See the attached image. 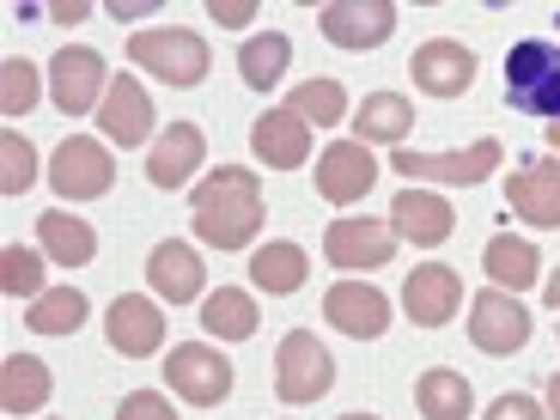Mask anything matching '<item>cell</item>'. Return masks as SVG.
Returning a JSON list of instances; mask_svg holds the SVG:
<instances>
[{
	"mask_svg": "<svg viewBox=\"0 0 560 420\" xmlns=\"http://www.w3.org/2000/svg\"><path fill=\"white\" fill-rule=\"evenodd\" d=\"M128 61L140 73H153L165 85H201L208 80V37L201 31H183V25H153V31H135L128 37Z\"/></svg>",
	"mask_w": 560,
	"mask_h": 420,
	"instance_id": "obj_3",
	"label": "cell"
},
{
	"mask_svg": "<svg viewBox=\"0 0 560 420\" xmlns=\"http://www.w3.org/2000/svg\"><path fill=\"white\" fill-rule=\"evenodd\" d=\"M323 256L341 275H365V268H384L396 256V225L390 220H360V213H341V220L323 225Z\"/></svg>",
	"mask_w": 560,
	"mask_h": 420,
	"instance_id": "obj_9",
	"label": "cell"
},
{
	"mask_svg": "<svg viewBox=\"0 0 560 420\" xmlns=\"http://www.w3.org/2000/svg\"><path fill=\"white\" fill-rule=\"evenodd\" d=\"M104 336H110V348L122 360H147V353L165 348V311H159V299L122 293L110 305V317H104Z\"/></svg>",
	"mask_w": 560,
	"mask_h": 420,
	"instance_id": "obj_19",
	"label": "cell"
},
{
	"mask_svg": "<svg viewBox=\"0 0 560 420\" xmlns=\"http://www.w3.org/2000/svg\"><path fill=\"white\" fill-rule=\"evenodd\" d=\"M505 104L536 122H560V43L524 37L505 56Z\"/></svg>",
	"mask_w": 560,
	"mask_h": 420,
	"instance_id": "obj_2",
	"label": "cell"
},
{
	"mask_svg": "<svg viewBox=\"0 0 560 420\" xmlns=\"http://www.w3.org/2000/svg\"><path fill=\"white\" fill-rule=\"evenodd\" d=\"M390 225H396V238L420 244V250H439V244L457 232V213H451V201L433 196V189H402V196L390 201Z\"/></svg>",
	"mask_w": 560,
	"mask_h": 420,
	"instance_id": "obj_21",
	"label": "cell"
},
{
	"mask_svg": "<svg viewBox=\"0 0 560 420\" xmlns=\"http://www.w3.org/2000/svg\"><path fill=\"white\" fill-rule=\"evenodd\" d=\"M488 420H548V415H542V402H536V396L512 390V396H500V402L488 408Z\"/></svg>",
	"mask_w": 560,
	"mask_h": 420,
	"instance_id": "obj_37",
	"label": "cell"
},
{
	"mask_svg": "<svg viewBox=\"0 0 560 420\" xmlns=\"http://www.w3.org/2000/svg\"><path fill=\"white\" fill-rule=\"evenodd\" d=\"M256 323H262V311H256V299L244 287H220V293L201 299V329L213 341H250Z\"/></svg>",
	"mask_w": 560,
	"mask_h": 420,
	"instance_id": "obj_29",
	"label": "cell"
},
{
	"mask_svg": "<svg viewBox=\"0 0 560 420\" xmlns=\"http://www.w3.org/2000/svg\"><path fill=\"white\" fill-rule=\"evenodd\" d=\"M372 183H378V159H372V147H360V140H336V147H323V159H317V196L323 201L353 208V201H365Z\"/></svg>",
	"mask_w": 560,
	"mask_h": 420,
	"instance_id": "obj_16",
	"label": "cell"
},
{
	"mask_svg": "<svg viewBox=\"0 0 560 420\" xmlns=\"http://www.w3.org/2000/svg\"><path fill=\"white\" fill-rule=\"evenodd\" d=\"M542 299H548V305H555V311H560V268H555V275H548V280H542Z\"/></svg>",
	"mask_w": 560,
	"mask_h": 420,
	"instance_id": "obj_41",
	"label": "cell"
},
{
	"mask_svg": "<svg viewBox=\"0 0 560 420\" xmlns=\"http://www.w3.org/2000/svg\"><path fill=\"white\" fill-rule=\"evenodd\" d=\"M469 341H476L481 353H518L524 341H530V311L512 293L488 287V293L469 299Z\"/></svg>",
	"mask_w": 560,
	"mask_h": 420,
	"instance_id": "obj_11",
	"label": "cell"
},
{
	"mask_svg": "<svg viewBox=\"0 0 560 420\" xmlns=\"http://www.w3.org/2000/svg\"><path fill=\"white\" fill-rule=\"evenodd\" d=\"M147 287H153L159 299H171V305L208 299V268H201L196 244H183V238L153 244V256H147Z\"/></svg>",
	"mask_w": 560,
	"mask_h": 420,
	"instance_id": "obj_17",
	"label": "cell"
},
{
	"mask_svg": "<svg viewBox=\"0 0 560 420\" xmlns=\"http://www.w3.org/2000/svg\"><path fill=\"white\" fill-rule=\"evenodd\" d=\"M287 110H293L305 128H336L341 116H348V92H341V80L317 73V80L293 85V98H287Z\"/></svg>",
	"mask_w": 560,
	"mask_h": 420,
	"instance_id": "obj_32",
	"label": "cell"
},
{
	"mask_svg": "<svg viewBox=\"0 0 560 420\" xmlns=\"http://www.w3.org/2000/svg\"><path fill=\"white\" fill-rule=\"evenodd\" d=\"M0 293L7 299H43L49 287H43V250H25V244H7L0 250Z\"/></svg>",
	"mask_w": 560,
	"mask_h": 420,
	"instance_id": "obj_33",
	"label": "cell"
},
{
	"mask_svg": "<svg viewBox=\"0 0 560 420\" xmlns=\"http://www.w3.org/2000/svg\"><path fill=\"white\" fill-rule=\"evenodd\" d=\"M250 153L275 171H299L311 159V128L293 110H262L250 122Z\"/></svg>",
	"mask_w": 560,
	"mask_h": 420,
	"instance_id": "obj_22",
	"label": "cell"
},
{
	"mask_svg": "<svg viewBox=\"0 0 560 420\" xmlns=\"http://www.w3.org/2000/svg\"><path fill=\"white\" fill-rule=\"evenodd\" d=\"M500 159H505L500 140L481 135V140H469L463 153H415V147H396L390 171H396V177H433V183H451V189H469V183L493 177Z\"/></svg>",
	"mask_w": 560,
	"mask_h": 420,
	"instance_id": "obj_6",
	"label": "cell"
},
{
	"mask_svg": "<svg viewBox=\"0 0 560 420\" xmlns=\"http://www.w3.org/2000/svg\"><path fill=\"white\" fill-rule=\"evenodd\" d=\"M287 61H293V43L280 37V31H256L238 49V80L250 85V92H268V85L287 80Z\"/></svg>",
	"mask_w": 560,
	"mask_h": 420,
	"instance_id": "obj_30",
	"label": "cell"
},
{
	"mask_svg": "<svg viewBox=\"0 0 560 420\" xmlns=\"http://www.w3.org/2000/svg\"><path fill=\"white\" fill-rule=\"evenodd\" d=\"M37 250L49 256V262H61V268H85L92 256H98V232H92L80 213L49 208V213L37 220Z\"/></svg>",
	"mask_w": 560,
	"mask_h": 420,
	"instance_id": "obj_24",
	"label": "cell"
},
{
	"mask_svg": "<svg viewBox=\"0 0 560 420\" xmlns=\"http://www.w3.org/2000/svg\"><path fill=\"white\" fill-rule=\"evenodd\" d=\"M415 402H420V420H469V415H476V390H469V378L451 372V365L420 372V378H415Z\"/></svg>",
	"mask_w": 560,
	"mask_h": 420,
	"instance_id": "obj_27",
	"label": "cell"
},
{
	"mask_svg": "<svg viewBox=\"0 0 560 420\" xmlns=\"http://www.w3.org/2000/svg\"><path fill=\"white\" fill-rule=\"evenodd\" d=\"M505 208L518 213L524 225L555 232L560 225V159H536L518 177H505Z\"/></svg>",
	"mask_w": 560,
	"mask_h": 420,
	"instance_id": "obj_20",
	"label": "cell"
},
{
	"mask_svg": "<svg viewBox=\"0 0 560 420\" xmlns=\"http://www.w3.org/2000/svg\"><path fill=\"white\" fill-rule=\"evenodd\" d=\"M49 183H56L61 201H98V196H110V183H116L110 140H92V135L61 140L56 159H49Z\"/></svg>",
	"mask_w": 560,
	"mask_h": 420,
	"instance_id": "obj_5",
	"label": "cell"
},
{
	"mask_svg": "<svg viewBox=\"0 0 560 420\" xmlns=\"http://www.w3.org/2000/svg\"><path fill=\"white\" fill-rule=\"evenodd\" d=\"M116 420H183V415L171 408L165 390H128L122 402H116Z\"/></svg>",
	"mask_w": 560,
	"mask_h": 420,
	"instance_id": "obj_36",
	"label": "cell"
},
{
	"mask_svg": "<svg viewBox=\"0 0 560 420\" xmlns=\"http://www.w3.org/2000/svg\"><path fill=\"white\" fill-rule=\"evenodd\" d=\"M85 13H92L85 0H73V7H68V0H61V7H49V19H56V25H80Z\"/></svg>",
	"mask_w": 560,
	"mask_h": 420,
	"instance_id": "obj_39",
	"label": "cell"
},
{
	"mask_svg": "<svg viewBox=\"0 0 560 420\" xmlns=\"http://www.w3.org/2000/svg\"><path fill=\"white\" fill-rule=\"evenodd\" d=\"M542 135H548V147H555V153H560V122H548Z\"/></svg>",
	"mask_w": 560,
	"mask_h": 420,
	"instance_id": "obj_42",
	"label": "cell"
},
{
	"mask_svg": "<svg viewBox=\"0 0 560 420\" xmlns=\"http://www.w3.org/2000/svg\"><path fill=\"white\" fill-rule=\"evenodd\" d=\"M408 80H415L427 98H463V92L476 85V56H469L457 37H433L408 56Z\"/></svg>",
	"mask_w": 560,
	"mask_h": 420,
	"instance_id": "obj_10",
	"label": "cell"
},
{
	"mask_svg": "<svg viewBox=\"0 0 560 420\" xmlns=\"http://www.w3.org/2000/svg\"><path fill=\"white\" fill-rule=\"evenodd\" d=\"M305 275H311V256L287 238L262 244V250L250 256V280H256V293H268V299H293L299 287H305Z\"/></svg>",
	"mask_w": 560,
	"mask_h": 420,
	"instance_id": "obj_26",
	"label": "cell"
},
{
	"mask_svg": "<svg viewBox=\"0 0 560 420\" xmlns=\"http://www.w3.org/2000/svg\"><path fill=\"white\" fill-rule=\"evenodd\" d=\"M341 420H378V415H341Z\"/></svg>",
	"mask_w": 560,
	"mask_h": 420,
	"instance_id": "obj_43",
	"label": "cell"
},
{
	"mask_svg": "<svg viewBox=\"0 0 560 420\" xmlns=\"http://www.w3.org/2000/svg\"><path fill=\"white\" fill-rule=\"evenodd\" d=\"M85 311H92V305H85L80 287H49L43 299H31V305H25V323L37 329V336H73V329L85 323Z\"/></svg>",
	"mask_w": 560,
	"mask_h": 420,
	"instance_id": "obj_31",
	"label": "cell"
},
{
	"mask_svg": "<svg viewBox=\"0 0 560 420\" xmlns=\"http://www.w3.org/2000/svg\"><path fill=\"white\" fill-rule=\"evenodd\" d=\"M104 92H110V68H104V56L92 49V43H68V49H56V61H49V98H56L61 116L98 110Z\"/></svg>",
	"mask_w": 560,
	"mask_h": 420,
	"instance_id": "obj_8",
	"label": "cell"
},
{
	"mask_svg": "<svg viewBox=\"0 0 560 420\" xmlns=\"http://www.w3.org/2000/svg\"><path fill=\"white\" fill-rule=\"evenodd\" d=\"M165 384L189 408H220L232 396V360L220 348H208V341H177L165 360Z\"/></svg>",
	"mask_w": 560,
	"mask_h": 420,
	"instance_id": "obj_7",
	"label": "cell"
},
{
	"mask_svg": "<svg viewBox=\"0 0 560 420\" xmlns=\"http://www.w3.org/2000/svg\"><path fill=\"white\" fill-rule=\"evenodd\" d=\"M548 420H560V372H548Z\"/></svg>",
	"mask_w": 560,
	"mask_h": 420,
	"instance_id": "obj_40",
	"label": "cell"
},
{
	"mask_svg": "<svg viewBox=\"0 0 560 420\" xmlns=\"http://www.w3.org/2000/svg\"><path fill=\"white\" fill-rule=\"evenodd\" d=\"M323 317L353 341H378L384 329H390V299H384L372 280H336V287L323 293Z\"/></svg>",
	"mask_w": 560,
	"mask_h": 420,
	"instance_id": "obj_13",
	"label": "cell"
},
{
	"mask_svg": "<svg viewBox=\"0 0 560 420\" xmlns=\"http://www.w3.org/2000/svg\"><path fill=\"white\" fill-rule=\"evenodd\" d=\"M37 80H43V73L31 68L25 56H7V68H0V110H7V116H31V104H37Z\"/></svg>",
	"mask_w": 560,
	"mask_h": 420,
	"instance_id": "obj_35",
	"label": "cell"
},
{
	"mask_svg": "<svg viewBox=\"0 0 560 420\" xmlns=\"http://www.w3.org/2000/svg\"><path fill=\"white\" fill-rule=\"evenodd\" d=\"M31 183H37V153H31V140L19 128H7L0 135V189L7 196H25Z\"/></svg>",
	"mask_w": 560,
	"mask_h": 420,
	"instance_id": "obj_34",
	"label": "cell"
},
{
	"mask_svg": "<svg viewBox=\"0 0 560 420\" xmlns=\"http://www.w3.org/2000/svg\"><path fill=\"white\" fill-rule=\"evenodd\" d=\"M49 390H56V378H49V365L31 360V353H13V360L0 365V408L7 415H37L43 402H49Z\"/></svg>",
	"mask_w": 560,
	"mask_h": 420,
	"instance_id": "obj_28",
	"label": "cell"
},
{
	"mask_svg": "<svg viewBox=\"0 0 560 420\" xmlns=\"http://www.w3.org/2000/svg\"><path fill=\"white\" fill-rule=\"evenodd\" d=\"M208 13H213V25L244 31V25H256V0H213Z\"/></svg>",
	"mask_w": 560,
	"mask_h": 420,
	"instance_id": "obj_38",
	"label": "cell"
},
{
	"mask_svg": "<svg viewBox=\"0 0 560 420\" xmlns=\"http://www.w3.org/2000/svg\"><path fill=\"white\" fill-rule=\"evenodd\" d=\"M201 159H208V135H201L196 122H171V128H159V140L147 147V183H153V189H183V183L201 171Z\"/></svg>",
	"mask_w": 560,
	"mask_h": 420,
	"instance_id": "obj_18",
	"label": "cell"
},
{
	"mask_svg": "<svg viewBox=\"0 0 560 420\" xmlns=\"http://www.w3.org/2000/svg\"><path fill=\"white\" fill-rule=\"evenodd\" d=\"M98 128H104V140H110V147H153V98H147V85L140 80H110V92H104V104H98Z\"/></svg>",
	"mask_w": 560,
	"mask_h": 420,
	"instance_id": "obj_14",
	"label": "cell"
},
{
	"mask_svg": "<svg viewBox=\"0 0 560 420\" xmlns=\"http://www.w3.org/2000/svg\"><path fill=\"white\" fill-rule=\"evenodd\" d=\"M402 311H408V323H420V329H445V323L463 311V275L445 268V262H420L415 275L402 280Z\"/></svg>",
	"mask_w": 560,
	"mask_h": 420,
	"instance_id": "obj_12",
	"label": "cell"
},
{
	"mask_svg": "<svg viewBox=\"0 0 560 420\" xmlns=\"http://www.w3.org/2000/svg\"><path fill=\"white\" fill-rule=\"evenodd\" d=\"M336 390V360L323 348L311 329H293V336H280V353H275V396L280 402H317V396Z\"/></svg>",
	"mask_w": 560,
	"mask_h": 420,
	"instance_id": "obj_4",
	"label": "cell"
},
{
	"mask_svg": "<svg viewBox=\"0 0 560 420\" xmlns=\"http://www.w3.org/2000/svg\"><path fill=\"white\" fill-rule=\"evenodd\" d=\"M481 268H488V280L500 287V293H524V287H536V280H542V256H536V244L530 238H512V232L488 238Z\"/></svg>",
	"mask_w": 560,
	"mask_h": 420,
	"instance_id": "obj_25",
	"label": "cell"
},
{
	"mask_svg": "<svg viewBox=\"0 0 560 420\" xmlns=\"http://www.w3.org/2000/svg\"><path fill=\"white\" fill-rule=\"evenodd\" d=\"M408 128H415V104L402 98V92H365L360 110H353V140L360 147H402Z\"/></svg>",
	"mask_w": 560,
	"mask_h": 420,
	"instance_id": "obj_23",
	"label": "cell"
},
{
	"mask_svg": "<svg viewBox=\"0 0 560 420\" xmlns=\"http://www.w3.org/2000/svg\"><path fill=\"white\" fill-rule=\"evenodd\" d=\"M262 220H268L262 177L244 165H220L213 177H201L189 189V225H196V238L213 244V250H244V244H256Z\"/></svg>",
	"mask_w": 560,
	"mask_h": 420,
	"instance_id": "obj_1",
	"label": "cell"
},
{
	"mask_svg": "<svg viewBox=\"0 0 560 420\" xmlns=\"http://www.w3.org/2000/svg\"><path fill=\"white\" fill-rule=\"evenodd\" d=\"M317 25L336 49H378L396 31V7L390 0H329L317 13Z\"/></svg>",
	"mask_w": 560,
	"mask_h": 420,
	"instance_id": "obj_15",
	"label": "cell"
}]
</instances>
